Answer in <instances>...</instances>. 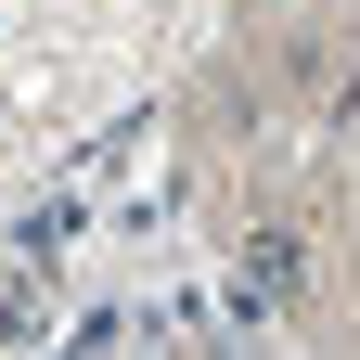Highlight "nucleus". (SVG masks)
Listing matches in <instances>:
<instances>
[{
	"instance_id": "obj_1",
	"label": "nucleus",
	"mask_w": 360,
	"mask_h": 360,
	"mask_svg": "<svg viewBox=\"0 0 360 360\" xmlns=\"http://www.w3.org/2000/svg\"><path fill=\"white\" fill-rule=\"evenodd\" d=\"M245 283H257V296H296V283H309V245H296V232H257V245H245Z\"/></svg>"
}]
</instances>
